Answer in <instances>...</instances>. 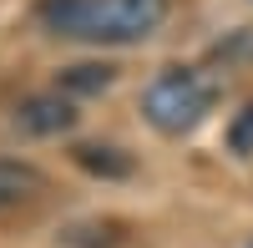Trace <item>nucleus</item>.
I'll return each instance as SVG.
<instances>
[{
	"mask_svg": "<svg viewBox=\"0 0 253 248\" xmlns=\"http://www.w3.org/2000/svg\"><path fill=\"white\" fill-rule=\"evenodd\" d=\"M41 26L86 46H132L167 20V0H41Z\"/></svg>",
	"mask_w": 253,
	"mask_h": 248,
	"instance_id": "nucleus-1",
	"label": "nucleus"
},
{
	"mask_svg": "<svg viewBox=\"0 0 253 248\" xmlns=\"http://www.w3.org/2000/svg\"><path fill=\"white\" fill-rule=\"evenodd\" d=\"M208 112H213V81L193 66H167L142 91V117L162 137H187Z\"/></svg>",
	"mask_w": 253,
	"mask_h": 248,
	"instance_id": "nucleus-2",
	"label": "nucleus"
},
{
	"mask_svg": "<svg viewBox=\"0 0 253 248\" xmlns=\"http://www.w3.org/2000/svg\"><path fill=\"white\" fill-rule=\"evenodd\" d=\"M41 198H46V172L20 157H0V223L31 213Z\"/></svg>",
	"mask_w": 253,
	"mask_h": 248,
	"instance_id": "nucleus-3",
	"label": "nucleus"
},
{
	"mask_svg": "<svg viewBox=\"0 0 253 248\" xmlns=\"http://www.w3.org/2000/svg\"><path fill=\"white\" fill-rule=\"evenodd\" d=\"M15 127L26 137H56V132H71L76 127V107L61 91H41V96H26L15 107Z\"/></svg>",
	"mask_w": 253,
	"mask_h": 248,
	"instance_id": "nucleus-4",
	"label": "nucleus"
},
{
	"mask_svg": "<svg viewBox=\"0 0 253 248\" xmlns=\"http://www.w3.org/2000/svg\"><path fill=\"white\" fill-rule=\"evenodd\" d=\"M71 157H76V167H86L96 177H126L132 172V157L122 147H107V142H76Z\"/></svg>",
	"mask_w": 253,
	"mask_h": 248,
	"instance_id": "nucleus-5",
	"label": "nucleus"
},
{
	"mask_svg": "<svg viewBox=\"0 0 253 248\" xmlns=\"http://www.w3.org/2000/svg\"><path fill=\"white\" fill-rule=\"evenodd\" d=\"M112 66H96V61H86V66H66L61 71V91H107L112 86Z\"/></svg>",
	"mask_w": 253,
	"mask_h": 248,
	"instance_id": "nucleus-6",
	"label": "nucleus"
},
{
	"mask_svg": "<svg viewBox=\"0 0 253 248\" xmlns=\"http://www.w3.org/2000/svg\"><path fill=\"white\" fill-rule=\"evenodd\" d=\"M228 147H233L238 157H248V152H253V101L238 112V122H233V127H228Z\"/></svg>",
	"mask_w": 253,
	"mask_h": 248,
	"instance_id": "nucleus-7",
	"label": "nucleus"
}]
</instances>
